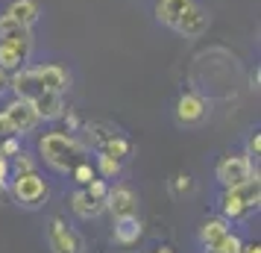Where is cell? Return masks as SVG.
I'll return each instance as SVG.
<instances>
[{
  "label": "cell",
  "instance_id": "7a4b0ae2",
  "mask_svg": "<svg viewBox=\"0 0 261 253\" xmlns=\"http://www.w3.org/2000/svg\"><path fill=\"white\" fill-rule=\"evenodd\" d=\"M9 194L15 197V203L24 206V209H41L50 189H47V180L38 171H30V174H15L9 180Z\"/></svg>",
  "mask_w": 261,
  "mask_h": 253
},
{
  "label": "cell",
  "instance_id": "d4e9b609",
  "mask_svg": "<svg viewBox=\"0 0 261 253\" xmlns=\"http://www.w3.org/2000/svg\"><path fill=\"white\" fill-rule=\"evenodd\" d=\"M9 168L15 174H30V171H38V162L33 153H27V150H18L12 159H9Z\"/></svg>",
  "mask_w": 261,
  "mask_h": 253
},
{
  "label": "cell",
  "instance_id": "484cf974",
  "mask_svg": "<svg viewBox=\"0 0 261 253\" xmlns=\"http://www.w3.org/2000/svg\"><path fill=\"white\" fill-rule=\"evenodd\" d=\"M85 192L91 194L94 200H100V203L106 206V194H109V180H100V177H94V180L85 186Z\"/></svg>",
  "mask_w": 261,
  "mask_h": 253
},
{
  "label": "cell",
  "instance_id": "3957f363",
  "mask_svg": "<svg viewBox=\"0 0 261 253\" xmlns=\"http://www.w3.org/2000/svg\"><path fill=\"white\" fill-rule=\"evenodd\" d=\"M44 236H47V247L53 253H85L88 250L83 233L73 227V224H68V218H62V215L50 218Z\"/></svg>",
  "mask_w": 261,
  "mask_h": 253
},
{
  "label": "cell",
  "instance_id": "9a60e30c",
  "mask_svg": "<svg viewBox=\"0 0 261 253\" xmlns=\"http://www.w3.org/2000/svg\"><path fill=\"white\" fill-rule=\"evenodd\" d=\"M6 15H9L12 21H18V24L33 27L38 18H41V6H38L36 0H12L9 9H6Z\"/></svg>",
  "mask_w": 261,
  "mask_h": 253
},
{
  "label": "cell",
  "instance_id": "44dd1931",
  "mask_svg": "<svg viewBox=\"0 0 261 253\" xmlns=\"http://www.w3.org/2000/svg\"><path fill=\"white\" fill-rule=\"evenodd\" d=\"M235 192L241 194V200L247 203L249 212H255V209H258V203H261V182H258V174H255L252 180H247V182H241V186H235Z\"/></svg>",
  "mask_w": 261,
  "mask_h": 253
},
{
  "label": "cell",
  "instance_id": "8fae6325",
  "mask_svg": "<svg viewBox=\"0 0 261 253\" xmlns=\"http://www.w3.org/2000/svg\"><path fill=\"white\" fill-rule=\"evenodd\" d=\"M9 88L15 91V97H21V100H33L36 95H41L44 88H41V83H38V77L33 68H18V71L9 74Z\"/></svg>",
  "mask_w": 261,
  "mask_h": 253
},
{
  "label": "cell",
  "instance_id": "4dcf8cb0",
  "mask_svg": "<svg viewBox=\"0 0 261 253\" xmlns=\"http://www.w3.org/2000/svg\"><path fill=\"white\" fill-rule=\"evenodd\" d=\"M6 135H15V130L9 124V118H6V112H0V139H6Z\"/></svg>",
  "mask_w": 261,
  "mask_h": 253
},
{
  "label": "cell",
  "instance_id": "4fadbf2b",
  "mask_svg": "<svg viewBox=\"0 0 261 253\" xmlns=\"http://www.w3.org/2000/svg\"><path fill=\"white\" fill-rule=\"evenodd\" d=\"M217 209H220V215L232 224V221H244V218L249 215L247 203L241 200V194L235 192V189H223L220 192V197H217Z\"/></svg>",
  "mask_w": 261,
  "mask_h": 253
},
{
  "label": "cell",
  "instance_id": "836d02e7",
  "mask_svg": "<svg viewBox=\"0 0 261 253\" xmlns=\"http://www.w3.org/2000/svg\"><path fill=\"white\" fill-rule=\"evenodd\" d=\"M6 88H9V71H3V68H0V95H3Z\"/></svg>",
  "mask_w": 261,
  "mask_h": 253
},
{
  "label": "cell",
  "instance_id": "d6a6232c",
  "mask_svg": "<svg viewBox=\"0 0 261 253\" xmlns=\"http://www.w3.org/2000/svg\"><path fill=\"white\" fill-rule=\"evenodd\" d=\"M62 118H65V124H68V130H76V127H80V118H76L73 112H65Z\"/></svg>",
  "mask_w": 261,
  "mask_h": 253
},
{
  "label": "cell",
  "instance_id": "6da1fadb",
  "mask_svg": "<svg viewBox=\"0 0 261 253\" xmlns=\"http://www.w3.org/2000/svg\"><path fill=\"white\" fill-rule=\"evenodd\" d=\"M38 153L53 171L68 174V171L88 156V145L80 142L73 133H47L38 142Z\"/></svg>",
  "mask_w": 261,
  "mask_h": 253
},
{
  "label": "cell",
  "instance_id": "2e32d148",
  "mask_svg": "<svg viewBox=\"0 0 261 253\" xmlns=\"http://www.w3.org/2000/svg\"><path fill=\"white\" fill-rule=\"evenodd\" d=\"M141 218L135 215V218H118L115 221V229H112V236H115V241L118 244H135V241L141 239Z\"/></svg>",
  "mask_w": 261,
  "mask_h": 253
},
{
  "label": "cell",
  "instance_id": "1f68e13d",
  "mask_svg": "<svg viewBox=\"0 0 261 253\" xmlns=\"http://www.w3.org/2000/svg\"><path fill=\"white\" fill-rule=\"evenodd\" d=\"M241 253H261V244L258 241H244L241 244Z\"/></svg>",
  "mask_w": 261,
  "mask_h": 253
},
{
  "label": "cell",
  "instance_id": "7c38bea8",
  "mask_svg": "<svg viewBox=\"0 0 261 253\" xmlns=\"http://www.w3.org/2000/svg\"><path fill=\"white\" fill-rule=\"evenodd\" d=\"M30 103L36 109L38 121H56V118L65 115V100H62V95H56V91H41V95H36Z\"/></svg>",
  "mask_w": 261,
  "mask_h": 253
},
{
  "label": "cell",
  "instance_id": "4316f807",
  "mask_svg": "<svg viewBox=\"0 0 261 253\" xmlns=\"http://www.w3.org/2000/svg\"><path fill=\"white\" fill-rule=\"evenodd\" d=\"M170 192L176 194V197H182V194H191V192H194V180H191L188 174H176V177L170 180Z\"/></svg>",
  "mask_w": 261,
  "mask_h": 253
},
{
  "label": "cell",
  "instance_id": "30bf717a",
  "mask_svg": "<svg viewBox=\"0 0 261 253\" xmlns=\"http://www.w3.org/2000/svg\"><path fill=\"white\" fill-rule=\"evenodd\" d=\"M33 71H36L38 83H41L44 91L65 95V91L71 88V74L65 71L62 65H53V62H47V65H33Z\"/></svg>",
  "mask_w": 261,
  "mask_h": 253
},
{
  "label": "cell",
  "instance_id": "83f0119b",
  "mask_svg": "<svg viewBox=\"0 0 261 253\" xmlns=\"http://www.w3.org/2000/svg\"><path fill=\"white\" fill-rule=\"evenodd\" d=\"M18 150H21V142H18V135H6V139H0V156L12 159Z\"/></svg>",
  "mask_w": 261,
  "mask_h": 253
},
{
  "label": "cell",
  "instance_id": "f546056e",
  "mask_svg": "<svg viewBox=\"0 0 261 253\" xmlns=\"http://www.w3.org/2000/svg\"><path fill=\"white\" fill-rule=\"evenodd\" d=\"M9 177H12V168H9V159L0 156V192L9 189Z\"/></svg>",
  "mask_w": 261,
  "mask_h": 253
},
{
  "label": "cell",
  "instance_id": "cb8c5ba5",
  "mask_svg": "<svg viewBox=\"0 0 261 253\" xmlns=\"http://www.w3.org/2000/svg\"><path fill=\"white\" fill-rule=\"evenodd\" d=\"M68 174H71V180L76 182L80 189H85V186H88V182H91V180H94V177H97L94 165H91L88 159H83V162H76V165H73V168L68 171Z\"/></svg>",
  "mask_w": 261,
  "mask_h": 253
},
{
  "label": "cell",
  "instance_id": "ac0fdd59",
  "mask_svg": "<svg viewBox=\"0 0 261 253\" xmlns=\"http://www.w3.org/2000/svg\"><path fill=\"white\" fill-rule=\"evenodd\" d=\"M191 3H194V0H159V3H155V21L165 24V27H173V21L188 9Z\"/></svg>",
  "mask_w": 261,
  "mask_h": 253
},
{
  "label": "cell",
  "instance_id": "603a6c76",
  "mask_svg": "<svg viewBox=\"0 0 261 253\" xmlns=\"http://www.w3.org/2000/svg\"><path fill=\"white\" fill-rule=\"evenodd\" d=\"M241 244H244V239L238 236V233H226L223 239H217L214 244H208L205 247V253H241Z\"/></svg>",
  "mask_w": 261,
  "mask_h": 253
},
{
  "label": "cell",
  "instance_id": "8d00e7d4",
  "mask_svg": "<svg viewBox=\"0 0 261 253\" xmlns=\"http://www.w3.org/2000/svg\"><path fill=\"white\" fill-rule=\"evenodd\" d=\"M147 253H153V250H147Z\"/></svg>",
  "mask_w": 261,
  "mask_h": 253
},
{
  "label": "cell",
  "instance_id": "d6986e66",
  "mask_svg": "<svg viewBox=\"0 0 261 253\" xmlns=\"http://www.w3.org/2000/svg\"><path fill=\"white\" fill-rule=\"evenodd\" d=\"M0 38H12V41H30V44H36L33 27L18 24V21H12L6 12L0 15Z\"/></svg>",
  "mask_w": 261,
  "mask_h": 253
},
{
  "label": "cell",
  "instance_id": "f1b7e54d",
  "mask_svg": "<svg viewBox=\"0 0 261 253\" xmlns=\"http://www.w3.org/2000/svg\"><path fill=\"white\" fill-rule=\"evenodd\" d=\"M247 156L252 159H258L261 156V133L258 130H252V133H249V139H247Z\"/></svg>",
  "mask_w": 261,
  "mask_h": 253
},
{
  "label": "cell",
  "instance_id": "ffe728a7",
  "mask_svg": "<svg viewBox=\"0 0 261 253\" xmlns=\"http://www.w3.org/2000/svg\"><path fill=\"white\" fill-rule=\"evenodd\" d=\"M97 153H106V156H115V159H129L132 156V142L126 139V135H120V133H112L103 142V145L97 147Z\"/></svg>",
  "mask_w": 261,
  "mask_h": 253
},
{
  "label": "cell",
  "instance_id": "d590c367",
  "mask_svg": "<svg viewBox=\"0 0 261 253\" xmlns=\"http://www.w3.org/2000/svg\"><path fill=\"white\" fill-rule=\"evenodd\" d=\"M153 253H173V250H170V247H155Z\"/></svg>",
  "mask_w": 261,
  "mask_h": 253
},
{
  "label": "cell",
  "instance_id": "9c48e42d",
  "mask_svg": "<svg viewBox=\"0 0 261 253\" xmlns=\"http://www.w3.org/2000/svg\"><path fill=\"white\" fill-rule=\"evenodd\" d=\"M33 53V44L30 41H12V38H0V68L3 71H18L24 68L27 59Z\"/></svg>",
  "mask_w": 261,
  "mask_h": 253
},
{
  "label": "cell",
  "instance_id": "5bb4252c",
  "mask_svg": "<svg viewBox=\"0 0 261 253\" xmlns=\"http://www.w3.org/2000/svg\"><path fill=\"white\" fill-rule=\"evenodd\" d=\"M71 209L76 218H83V221H91V218H97L106 206L100 203V200H94L91 194L85 192V189H76V192L71 194Z\"/></svg>",
  "mask_w": 261,
  "mask_h": 253
},
{
  "label": "cell",
  "instance_id": "8992f818",
  "mask_svg": "<svg viewBox=\"0 0 261 253\" xmlns=\"http://www.w3.org/2000/svg\"><path fill=\"white\" fill-rule=\"evenodd\" d=\"M208 118V100L197 91H185L176 100V121L182 127H197Z\"/></svg>",
  "mask_w": 261,
  "mask_h": 253
},
{
  "label": "cell",
  "instance_id": "5b68a950",
  "mask_svg": "<svg viewBox=\"0 0 261 253\" xmlns=\"http://www.w3.org/2000/svg\"><path fill=\"white\" fill-rule=\"evenodd\" d=\"M106 209L118 218H135L138 215V194L132 189L129 182H115L109 186V194H106Z\"/></svg>",
  "mask_w": 261,
  "mask_h": 253
},
{
  "label": "cell",
  "instance_id": "ba28073f",
  "mask_svg": "<svg viewBox=\"0 0 261 253\" xmlns=\"http://www.w3.org/2000/svg\"><path fill=\"white\" fill-rule=\"evenodd\" d=\"M3 112H6V118H9V124H12L15 135H27V133H33V130L38 127V115H36V109H33L30 100L15 97Z\"/></svg>",
  "mask_w": 261,
  "mask_h": 253
},
{
  "label": "cell",
  "instance_id": "52a82bcc",
  "mask_svg": "<svg viewBox=\"0 0 261 253\" xmlns=\"http://www.w3.org/2000/svg\"><path fill=\"white\" fill-rule=\"evenodd\" d=\"M208 24H212V15L205 12L202 6L191 3L188 9H185V12L173 21V27H170V30H176L179 36H185V38H200L202 33L208 30Z\"/></svg>",
  "mask_w": 261,
  "mask_h": 253
},
{
  "label": "cell",
  "instance_id": "7402d4cb",
  "mask_svg": "<svg viewBox=\"0 0 261 253\" xmlns=\"http://www.w3.org/2000/svg\"><path fill=\"white\" fill-rule=\"evenodd\" d=\"M120 159H115V156H106V153H97V159H94V171H97V177L100 180H115L120 174Z\"/></svg>",
  "mask_w": 261,
  "mask_h": 253
},
{
  "label": "cell",
  "instance_id": "e0dca14e",
  "mask_svg": "<svg viewBox=\"0 0 261 253\" xmlns=\"http://www.w3.org/2000/svg\"><path fill=\"white\" fill-rule=\"evenodd\" d=\"M229 227H232V224H229L223 215L205 218V221H202V227H200V233H197V239H200L202 247H208V244H214L217 239H223L226 233H229Z\"/></svg>",
  "mask_w": 261,
  "mask_h": 253
},
{
  "label": "cell",
  "instance_id": "e575fe53",
  "mask_svg": "<svg viewBox=\"0 0 261 253\" xmlns=\"http://www.w3.org/2000/svg\"><path fill=\"white\" fill-rule=\"evenodd\" d=\"M249 88L258 91V71H252V77H249Z\"/></svg>",
  "mask_w": 261,
  "mask_h": 253
},
{
  "label": "cell",
  "instance_id": "277c9868",
  "mask_svg": "<svg viewBox=\"0 0 261 253\" xmlns=\"http://www.w3.org/2000/svg\"><path fill=\"white\" fill-rule=\"evenodd\" d=\"M258 171L252 168V159L247 156V153H235V156H223L220 162H217V168H214V177H217V182L223 186V189H235V186H241V182L252 180Z\"/></svg>",
  "mask_w": 261,
  "mask_h": 253
}]
</instances>
